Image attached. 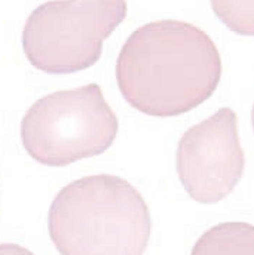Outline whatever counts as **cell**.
I'll return each mask as SVG.
<instances>
[{"label": "cell", "mask_w": 254, "mask_h": 255, "mask_svg": "<svg viewBox=\"0 0 254 255\" xmlns=\"http://www.w3.org/2000/svg\"><path fill=\"white\" fill-rule=\"evenodd\" d=\"M222 77V58L199 27L177 19L141 25L124 43L118 86L128 103L150 116H177L207 101Z\"/></svg>", "instance_id": "obj_1"}, {"label": "cell", "mask_w": 254, "mask_h": 255, "mask_svg": "<svg viewBox=\"0 0 254 255\" xmlns=\"http://www.w3.org/2000/svg\"><path fill=\"white\" fill-rule=\"evenodd\" d=\"M48 229L61 255H143L152 221L131 183L100 174L61 189L51 203Z\"/></svg>", "instance_id": "obj_2"}, {"label": "cell", "mask_w": 254, "mask_h": 255, "mask_svg": "<svg viewBox=\"0 0 254 255\" xmlns=\"http://www.w3.org/2000/svg\"><path fill=\"white\" fill-rule=\"evenodd\" d=\"M118 128V116L101 88L89 83L37 100L22 118L21 139L34 160L65 166L106 151Z\"/></svg>", "instance_id": "obj_3"}, {"label": "cell", "mask_w": 254, "mask_h": 255, "mask_svg": "<svg viewBox=\"0 0 254 255\" xmlns=\"http://www.w3.org/2000/svg\"><path fill=\"white\" fill-rule=\"evenodd\" d=\"M125 1H48L36 7L22 31L31 65L67 74L98 61L103 42L125 19Z\"/></svg>", "instance_id": "obj_4"}, {"label": "cell", "mask_w": 254, "mask_h": 255, "mask_svg": "<svg viewBox=\"0 0 254 255\" xmlns=\"http://www.w3.org/2000/svg\"><path fill=\"white\" fill-rule=\"evenodd\" d=\"M176 166L193 200L211 205L231 194L246 168L235 112L223 107L189 128L179 141Z\"/></svg>", "instance_id": "obj_5"}, {"label": "cell", "mask_w": 254, "mask_h": 255, "mask_svg": "<svg viewBox=\"0 0 254 255\" xmlns=\"http://www.w3.org/2000/svg\"><path fill=\"white\" fill-rule=\"evenodd\" d=\"M191 255H254V226L237 221L217 224L196 241Z\"/></svg>", "instance_id": "obj_6"}, {"label": "cell", "mask_w": 254, "mask_h": 255, "mask_svg": "<svg viewBox=\"0 0 254 255\" xmlns=\"http://www.w3.org/2000/svg\"><path fill=\"white\" fill-rule=\"evenodd\" d=\"M211 7L231 30L254 36V1H213Z\"/></svg>", "instance_id": "obj_7"}, {"label": "cell", "mask_w": 254, "mask_h": 255, "mask_svg": "<svg viewBox=\"0 0 254 255\" xmlns=\"http://www.w3.org/2000/svg\"><path fill=\"white\" fill-rule=\"evenodd\" d=\"M0 255H34L27 248L16 245V244H1L0 245Z\"/></svg>", "instance_id": "obj_8"}, {"label": "cell", "mask_w": 254, "mask_h": 255, "mask_svg": "<svg viewBox=\"0 0 254 255\" xmlns=\"http://www.w3.org/2000/svg\"><path fill=\"white\" fill-rule=\"evenodd\" d=\"M252 119H253V128H254V107H253V113H252Z\"/></svg>", "instance_id": "obj_9"}]
</instances>
